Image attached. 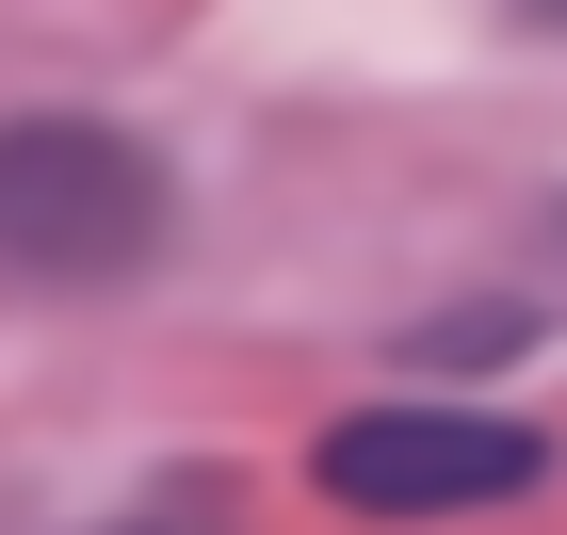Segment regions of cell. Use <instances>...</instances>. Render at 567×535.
Masks as SVG:
<instances>
[{
  "instance_id": "cell-1",
  "label": "cell",
  "mask_w": 567,
  "mask_h": 535,
  "mask_svg": "<svg viewBox=\"0 0 567 535\" xmlns=\"http://www.w3.org/2000/svg\"><path fill=\"white\" fill-rule=\"evenodd\" d=\"M163 163L97 114H17L0 131V276H49V292H97L163 244Z\"/></svg>"
},
{
  "instance_id": "cell-2",
  "label": "cell",
  "mask_w": 567,
  "mask_h": 535,
  "mask_svg": "<svg viewBox=\"0 0 567 535\" xmlns=\"http://www.w3.org/2000/svg\"><path fill=\"white\" fill-rule=\"evenodd\" d=\"M324 503H357V519H471V503H519L551 487V439L535 422H503V405H357V422H324Z\"/></svg>"
}]
</instances>
